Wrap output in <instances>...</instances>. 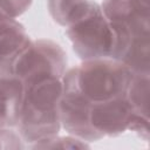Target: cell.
<instances>
[{
    "instance_id": "8fae6325",
    "label": "cell",
    "mask_w": 150,
    "mask_h": 150,
    "mask_svg": "<svg viewBox=\"0 0 150 150\" xmlns=\"http://www.w3.org/2000/svg\"><path fill=\"white\" fill-rule=\"evenodd\" d=\"M125 98L135 115L149 118V74H131Z\"/></svg>"
},
{
    "instance_id": "7a4b0ae2",
    "label": "cell",
    "mask_w": 150,
    "mask_h": 150,
    "mask_svg": "<svg viewBox=\"0 0 150 150\" xmlns=\"http://www.w3.org/2000/svg\"><path fill=\"white\" fill-rule=\"evenodd\" d=\"M68 71L76 89L90 103L125 97L132 74L125 64L111 57L84 60Z\"/></svg>"
},
{
    "instance_id": "277c9868",
    "label": "cell",
    "mask_w": 150,
    "mask_h": 150,
    "mask_svg": "<svg viewBox=\"0 0 150 150\" xmlns=\"http://www.w3.org/2000/svg\"><path fill=\"white\" fill-rule=\"evenodd\" d=\"M66 34L74 52L83 61L112 57L116 45L115 32L97 2L94 1L83 19L67 27Z\"/></svg>"
},
{
    "instance_id": "4fadbf2b",
    "label": "cell",
    "mask_w": 150,
    "mask_h": 150,
    "mask_svg": "<svg viewBox=\"0 0 150 150\" xmlns=\"http://www.w3.org/2000/svg\"><path fill=\"white\" fill-rule=\"evenodd\" d=\"M33 0H0V22L15 20L23 14Z\"/></svg>"
},
{
    "instance_id": "30bf717a",
    "label": "cell",
    "mask_w": 150,
    "mask_h": 150,
    "mask_svg": "<svg viewBox=\"0 0 150 150\" xmlns=\"http://www.w3.org/2000/svg\"><path fill=\"white\" fill-rule=\"evenodd\" d=\"M47 2L53 20L66 28L83 19L94 4L93 0H47Z\"/></svg>"
},
{
    "instance_id": "3957f363",
    "label": "cell",
    "mask_w": 150,
    "mask_h": 150,
    "mask_svg": "<svg viewBox=\"0 0 150 150\" xmlns=\"http://www.w3.org/2000/svg\"><path fill=\"white\" fill-rule=\"evenodd\" d=\"M67 69V55L62 47L48 39L30 41L14 59L8 71L19 77L25 87L48 79H62Z\"/></svg>"
},
{
    "instance_id": "6da1fadb",
    "label": "cell",
    "mask_w": 150,
    "mask_h": 150,
    "mask_svg": "<svg viewBox=\"0 0 150 150\" xmlns=\"http://www.w3.org/2000/svg\"><path fill=\"white\" fill-rule=\"evenodd\" d=\"M62 93V79H48L26 88L15 128L29 146L59 135L61 129L59 104Z\"/></svg>"
},
{
    "instance_id": "52a82bcc",
    "label": "cell",
    "mask_w": 150,
    "mask_h": 150,
    "mask_svg": "<svg viewBox=\"0 0 150 150\" xmlns=\"http://www.w3.org/2000/svg\"><path fill=\"white\" fill-rule=\"evenodd\" d=\"M134 115L125 97L89 105V123L100 138L117 136L129 130Z\"/></svg>"
},
{
    "instance_id": "5b68a950",
    "label": "cell",
    "mask_w": 150,
    "mask_h": 150,
    "mask_svg": "<svg viewBox=\"0 0 150 150\" xmlns=\"http://www.w3.org/2000/svg\"><path fill=\"white\" fill-rule=\"evenodd\" d=\"M63 93L59 104L61 127L69 135L81 138L86 142H95L101 139L89 123L88 102L76 89L71 75L66 70L62 76Z\"/></svg>"
},
{
    "instance_id": "7c38bea8",
    "label": "cell",
    "mask_w": 150,
    "mask_h": 150,
    "mask_svg": "<svg viewBox=\"0 0 150 150\" xmlns=\"http://www.w3.org/2000/svg\"><path fill=\"white\" fill-rule=\"evenodd\" d=\"M33 149H86L89 148L88 142L75 136H53L48 139L36 142L30 145Z\"/></svg>"
},
{
    "instance_id": "8992f818",
    "label": "cell",
    "mask_w": 150,
    "mask_h": 150,
    "mask_svg": "<svg viewBox=\"0 0 150 150\" xmlns=\"http://www.w3.org/2000/svg\"><path fill=\"white\" fill-rule=\"evenodd\" d=\"M100 6L117 34L125 38H149V8L137 0H103Z\"/></svg>"
},
{
    "instance_id": "9c48e42d",
    "label": "cell",
    "mask_w": 150,
    "mask_h": 150,
    "mask_svg": "<svg viewBox=\"0 0 150 150\" xmlns=\"http://www.w3.org/2000/svg\"><path fill=\"white\" fill-rule=\"evenodd\" d=\"M26 28L16 20L0 22V70L8 71L14 59L29 45Z\"/></svg>"
},
{
    "instance_id": "9a60e30c",
    "label": "cell",
    "mask_w": 150,
    "mask_h": 150,
    "mask_svg": "<svg viewBox=\"0 0 150 150\" xmlns=\"http://www.w3.org/2000/svg\"><path fill=\"white\" fill-rule=\"evenodd\" d=\"M143 7H145V8H149V0H137Z\"/></svg>"
},
{
    "instance_id": "ba28073f",
    "label": "cell",
    "mask_w": 150,
    "mask_h": 150,
    "mask_svg": "<svg viewBox=\"0 0 150 150\" xmlns=\"http://www.w3.org/2000/svg\"><path fill=\"white\" fill-rule=\"evenodd\" d=\"M25 93V83L19 77L0 70V129L16 127Z\"/></svg>"
},
{
    "instance_id": "5bb4252c",
    "label": "cell",
    "mask_w": 150,
    "mask_h": 150,
    "mask_svg": "<svg viewBox=\"0 0 150 150\" xmlns=\"http://www.w3.org/2000/svg\"><path fill=\"white\" fill-rule=\"evenodd\" d=\"M23 148V141L14 128L0 129V150H19Z\"/></svg>"
}]
</instances>
